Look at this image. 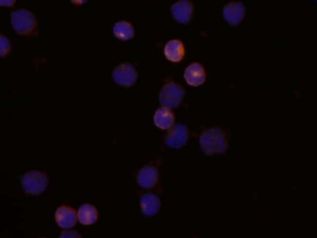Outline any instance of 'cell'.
Here are the masks:
<instances>
[{
	"label": "cell",
	"instance_id": "cell-1",
	"mask_svg": "<svg viewBox=\"0 0 317 238\" xmlns=\"http://www.w3.org/2000/svg\"><path fill=\"white\" fill-rule=\"evenodd\" d=\"M202 151L208 155L224 153L227 148V141L223 131L212 128L203 131L199 138Z\"/></svg>",
	"mask_w": 317,
	"mask_h": 238
},
{
	"label": "cell",
	"instance_id": "cell-2",
	"mask_svg": "<svg viewBox=\"0 0 317 238\" xmlns=\"http://www.w3.org/2000/svg\"><path fill=\"white\" fill-rule=\"evenodd\" d=\"M11 20L15 31L21 35L31 34L37 25L35 16L30 11L25 9H20L12 12Z\"/></svg>",
	"mask_w": 317,
	"mask_h": 238
},
{
	"label": "cell",
	"instance_id": "cell-3",
	"mask_svg": "<svg viewBox=\"0 0 317 238\" xmlns=\"http://www.w3.org/2000/svg\"><path fill=\"white\" fill-rule=\"evenodd\" d=\"M21 180L24 191L32 195L41 194L44 191L48 184L46 175L36 170H31L25 173Z\"/></svg>",
	"mask_w": 317,
	"mask_h": 238
},
{
	"label": "cell",
	"instance_id": "cell-4",
	"mask_svg": "<svg viewBox=\"0 0 317 238\" xmlns=\"http://www.w3.org/2000/svg\"><path fill=\"white\" fill-rule=\"evenodd\" d=\"M184 96V91L179 85L170 83L165 85L159 93V101L165 108L171 109L179 105Z\"/></svg>",
	"mask_w": 317,
	"mask_h": 238
},
{
	"label": "cell",
	"instance_id": "cell-5",
	"mask_svg": "<svg viewBox=\"0 0 317 238\" xmlns=\"http://www.w3.org/2000/svg\"><path fill=\"white\" fill-rule=\"evenodd\" d=\"M112 77L116 83L124 86H129L135 82L137 72L131 64L123 63L114 70Z\"/></svg>",
	"mask_w": 317,
	"mask_h": 238
},
{
	"label": "cell",
	"instance_id": "cell-6",
	"mask_svg": "<svg viewBox=\"0 0 317 238\" xmlns=\"http://www.w3.org/2000/svg\"><path fill=\"white\" fill-rule=\"evenodd\" d=\"M187 138L186 127L182 124H178L169 130L166 137L165 142L167 146L171 147L179 148L186 144Z\"/></svg>",
	"mask_w": 317,
	"mask_h": 238
},
{
	"label": "cell",
	"instance_id": "cell-7",
	"mask_svg": "<svg viewBox=\"0 0 317 238\" xmlns=\"http://www.w3.org/2000/svg\"><path fill=\"white\" fill-rule=\"evenodd\" d=\"M245 15L244 5L239 2H231L223 10L224 18L231 24L236 25L241 22Z\"/></svg>",
	"mask_w": 317,
	"mask_h": 238
},
{
	"label": "cell",
	"instance_id": "cell-8",
	"mask_svg": "<svg viewBox=\"0 0 317 238\" xmlns=\"http://www.w3.org/2000/svg\"><path fill=\"white\" fill-rule=\"evenodd\" d=\"M55 219L60 227L63 228H70L76 223V213L71 207L61 205L56 211Z\"/></svg>",
	"mask_w": 317,
	"mask_h": 238
},
{
	"label": "cell",
	"instance_id": "cell-9",
	"mask_svg": "<svg viewBox=\"0 0 317 238\" xmlns=\"http://www.w3.org/2000/svg\"><path fill=\"white\" fill-rule=\"evenodd\" d=\"M184 78L187 83L191 86H198L202 84L205 79L203 68L198 63L190 64L185 70Z\"/></svg>",
	"mask_w": 317,
	"mask_h": 238
},
{
	"label": "cell",
	"instance_id": "cell-10",
	"mask_svg": "<svg viewBox=\"0 0 317 238\" xmlns=\"http://www.w3.org/2000/svg\"><path fill=\"white\" fill-rule=\"evenodd\" d=\"M171 9L174 18L181 23L188 21L193 12V5L188 0H181L175 3Z\"/></svg>",
	"mask_w": 317,
	"mask_h": 238
},
{
	"label": "cell",
	"instance_id": "cell-11",
	"mask_svg": "<svg viewBox=\"0 0 317 238\" xmlns=\"http://www.w3.org/2000/svg\"><path fill=\"white\" fill-rule=\"evenodd\" d=\"M158 179L157 169L153 166H145L139 172L137 180L139 185L144 188L153 187Z\"/></svg>",
	"mask_w": 317,
	"mask_h": 238
},
{
	"label": "cell",
	"instance_id": "cell-12",
	"mask_svg": "<svg viewBox=\"0 0 317 238\" xmlns=\"http://www.w3.org/2000/svg\"><path fill=\"white\" fill-rule=\"evenodd\" d=\"M140 207L144 214L150 216L157 213L160 208L158 197L152 193L143 195L140 199Z\"/></svg>",
	"mask_w": 317,
	"mask_h": 238
},
{
	"label": "cell",
	"instance_id": "cell-13",
	"mask_svg": "<svg viewBox=\"0 0 317 238\" xmlns=\"http://www.w3.org/2000/svg\"><path fill=\"white\" fill-rule=\"evenodd\" d=\"M164 54L166 58L173 62L180 61L184 54V49L182 42L178 40L169 41L164 48Z\"/></svg>",
	"mask_w": 317,
	"mask_h": 238
},
{
	"label": "cell",
	"instance_id": "cell-14",
	"mask_svg": "<svg viewBox=\"0 0 317 238\" xmlns=\"http://www.w3.org/2000/svg\"><path fill=\"white\" fill-rule=\"evenodd\" d=\"M79 222L83 225H90L96 222L98 219V212L95 207L89 204L81 205L78 212Z\"/></svg>",
	"mask_w": 317,
	"mask_h": 238
},
{
	"label": "cell",
	"instance_id": "cell-15",
	"mask_svg": "<svg viewBox=\"0 0 317 238\" xmlns=\"http://www.w3.org/2000/svg\"><path fill=\"white\" fill-rule=\"evenodd\" d=\"M155 125L161 129H167L172 125L174 117L173 113L166 108L158 109L154 115Z\"/></svg>",
	"mask_w": 317,
	"mask_h": 238
},
{
	"label": "cell",
	"instance_id": "cell-16",
	"mask_svg": "<svg viewBox=\"0 0 317 238\" xmlns=\"http://www.w3.org/2000/svg\"><path fill=\"white\" fill-rule=\"evenodd\" d=\"M113 33L118 38L122 40H127L133 36L134 29L130 23L121 21L114 25Z\"/></svg>",
	"mask_w": 317,
	"mask_h": 238
},
{
	"label": "cell",
	"instance_id": "cell-17",
	"mask_svg": "<svg viewBox=\"0 0 317 238\" xmlns=\"http://www.w3.org/2000/svg\"><path fill=\"white\" fill-rule=\"evenodd\" d=\"M10 45L8 39L4 37L0 36V55L5 56L8 53Z\"/></svg>",
	"mask_w": 317,
	"mask_h": 238
}]
</instances>
